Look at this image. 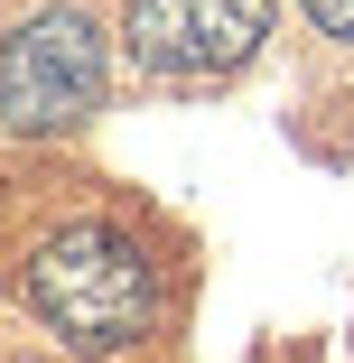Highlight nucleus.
Masks as SVG:
<instances>
[{
  "mask_svg": "<svg viewBox=\"0 0 354 363\" xmlns=\"http://www.w3.org/2000/svg\"><path fill=\"white\" fill-rule=\"evenodd\" d=\"M103 84H112V56L84 10H28L0 38V130H19V140L94 121Z\"/></svg>",
  "mask_w": 354,
  "mask_h": 363,
  "instance_id": "nucleus-2",
  "label": "nucleus"
},
{
  "mask_svg": "<svg viewBox=\"0 0 354 363\" xmlns=\"http://www.w3.org/2000/svg\"><path fill=\"white\" fill-rule=\"evenodd\" d=\"M299 10H308L326 38H345V47H354V0H299Z\"/></svg>",
  "mask_w": 354,
  "mask_h": 363,
  "instance_id": "nucleus-4",
  "label": "nucleus"
},
{
  "mask_svg": "<svg viewBox=\"0 0 354 363\" xmlns=\"http://www.w3.org/2000/svg\"><path fill=\"white\" fill-rule=\"evenodd\" d=\"M28 308L75 345V354H112L131 335H150L159 317V270L121 224H65L28 252Z\"/></svg>",
  "mask_w": 354,
  "mask_h": 363,
  "instance_id": "nucleus-1",
  "label": "nucleus"
},
{
  "mask_svg": "<svg viewBox=\"0 0 354 363\" xmlns=\"http://www.w3.org/2000/svg\"><path fill=\"white\" fill-rule=\"evenodd\" d=\"M270 38V0H121V56L140 75L205 84Z\"/></svg>",
  "mask_w": 354,
  "mask_h": 363,
  "instance_id": "nucleus-3",
  "label": "nucleus"
}]
</instances>
